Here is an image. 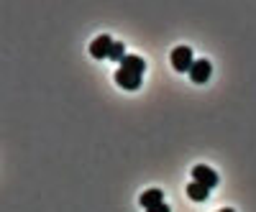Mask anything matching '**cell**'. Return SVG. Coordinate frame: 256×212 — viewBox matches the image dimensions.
Segmentation results:
<instances>
[{"label":"cell","instance_id":"obj_6","mask_svg":"<svg viewBox=\"0 0 256 212\" xmlns=\"http://www.w3.org/2000/svg\"><path fill=\"white\" fill-rule=\"evenodd\" d=\"M138 202H141L144 210H152V207L164 202V192H162V189H146V192L138 197Z\"/></svg>","mask_w":256,"mask_h":212},{"label":"cell","instance_id":"obj_1","mask_svg":"<svg viewBox=\"0 0 256 212\" xmlns=\"http://www.w3.org/2000/svg\"><path fill=\"white\" fill-rule=\"evenodd\" d=\"M169 59H172V67L177 72H190L192 64H195V56H192V49L190 46H174Z\"/></svg>","mask_w":256,"mask_h":212},{"label":"cell","instance_id":"obj_2","mask_svg":"<svg viewBox=\"0 0 256 212\" xmlns=\"http://www.w3.org/2000/svg\"><path fill=\"white\" fill-rule=\"evenodd\" d=\"M192 182H198V184H202V187L212 189V187H218L220 177H218L216 172H212L210 166H205V164H198V166H192Z\"/></svg>","mask_w":256,"mask_h":212},{"label":"cell","instance_id":"obj_11","mask_svg":"<svg viewBox=\"0 0 256 212\" xmlns=\"http://www.w3.org/2000/svg\"><path fill=\"white\" fill-rule=\"evenodd\" d=\"M218 212H236V210H230V207H226V210H218Z\"/></svg>","mask_w":256,"mask_h":212},{"label":"cell","instance_id":"obj_9","mask_svg":"<svg viewBox=\"0 0 256 212\" xmlns=\"http://www.w3.org/2000/svg\"><path fill=\"white\" fill-rule=\"evenodd\" d=\"M113 61H123L126 59V46H123V41H113V49H110V56Z\"/></svg>","mask_w":256,"mask_h":212},{"label":"cell","instance_id":"obj_10","mask_svg":"<svg viewBox=\"0 0 256 212\" xmlns=\"http://www.w3.org/2000/svg\"><path fill=\"white\" fill-rule=\"evenodd\" d=\"M146 212H169V207L162 202V205H156V207H152V210H146Z\"/></svg>","mask_w":256,"mask_h":212},{"label":"cell","instance_id":"obj_8","mask_svg":"<svg viewBox=\"0 0 256 212\" xmlns=\"http://www.w3.org/2000/svg\"><path fill=\"white\" fill-rule=\"evenodd\" d=\"M187 197L195 200V202H205V200L210 197V189L202 187V184H198V182H190V184H187Z\"/></svg>","mask_w":256,"mask_h":212},{"label":"cell","instance_id":"obj_3","mask_svg":"<svg viewBox=\"0 0 256 212\" xmlns=\"http://www.w3.org/2000/svg\"><path fill=\"white\" fill-rule=\"evenodd\" d=\"M116 84H118V87H123V90H138L141 87V74L118 67L116 69Z\"/></svg>","mask_w":256,"mask_h":212},{"label":"cell","instance_id":"obj_7","mask_svg":"<svg viewBox=\"0 0 256 212\" xmlns=\"http://www.w3.org/2000/svg\"><path fill=\"white\" fill-rule=\"evenodd\" d=\"M120 67H123V69H131V72H136V74H144L146 61H144L138 54H126V59L120 61Z\"/></svg>","mask_w":256,"mask_h":212},{"label":"cell","instance_id":"obj_5","mask_svg":"<svg viewBox=\"0 0 256 212\" xmlns=\"http://www.w3.org/2000/svg\"><path fill=\"white\" fill-rule=\"evenodd\" d=\"M210 74H212V64H210V61L208 59H195V64H192V69H190V79L195 84H205L210 79Z\"/></svg>","mask_w":256,"mask_h":212},{"label":"cell","instance_id":"obj_4","mask_svg":"<svg viewBox=\"0 0 256 212\" xmlns=\"http://www.w3.org/2000/svg\"><path fill=\"white\" fill-rule=\"evenodd\" d=\"M110 49H113V38L108 33H100L92 44H90V56L95 59H108L110 56Z\"/></svg>","mask_w":256,"mask_h":212}]
</instances>
